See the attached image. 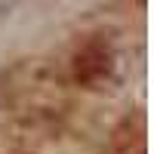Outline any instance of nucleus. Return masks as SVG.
<instances>
[{
    "label": "nucleus",
    "mask_w": 154,
    "mask_h": 154,
    "mask_svg": "<svg viewBox=\"0 0 154 154\" xmlns=\"http://www.w3.org/2000/svg\"><path fill=\"white\" fill-rule=\"evenodd\" d=\"M108 71H111V56H108V49H102L99 43L86 46L83 53H77V59H74V77H77V83H83V86L102 83L108 77Z\"/></svg>",
    "instance_id": "obj_1"
}]
</instances>
